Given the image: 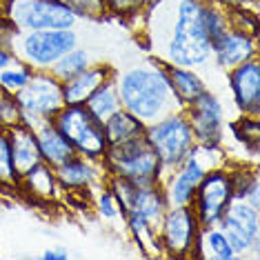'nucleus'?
Segmentation results:
<instances>
[{
    "label": "nucleus",
    "mask_w": 260,
    "mask_h": 260,
    "mask_svg": "<svg viewBox=\"0 0 260 260\" xmlns=\"http://www.w3.org/2000/svg\"><path fill=\"white\" fill-rule=\"evenodd\" d=\"M114 80L120 93L122 109L134 114L145 125L182 109L169 87L165 62L158 58L136 62L122 72H116Z\"/></svg>",
    "instance_id": "obj_1"
},
{
    "label": "nucleus",
    "mask_w": 260,
    "mask_h": 260,
    "mask_svg": "<svg viewBox=\"0 0 260 260\" xmlns=\"http://www.w3.org/2000/svg\"><path fill=\"white\" fill-rule=\"evenodd\" d=\"M203 3L200 0H176L167 18V29L158 31L162 38L160 54L156 58L165 64L196 69L211 58V40L203 27ZM153 49V51H156Z\"/></svg>",
    "instance_id": "obj_2"
},
{
    "label": "nucleus",
    "mask_w": 260,
    "mask_h": 260,
    "mask_svg": "<svg viewBox=\"0 0 260 260\" xmlns=\"http://www.w3.org/2000/svg\"><path fill=\"white\" fill-rule=\"evenodd\" d=\"M103 165L107 176H116L132 185H160L162 180V165L158 153L153 151L149 140L143 136L127 140L122 145L107 147L103 156Z\"/></svg>",
    "instance_id": "obj_3"
},
{
    "label": "nucleus",
    "mask_w": 260,
    "mask_h": 260,
    "mask_svg": "<svg viewBox=\"0 0 260 260\" xmlns=\"http://www.w3.org/2000/svg\"><path fill=\"white\" fill-rule=\"evenodd\" d=\"M222 165H227L222 147L196 145V149L189 153L178 167L162 176L160 187L165 191V198H167V205L169 207L191 205V198H193V193H196L203 176L209 169L222 167Z\"/></svg>",
    "instance_id": "obj_4"
},
{
    "label": "nucleus",
    "mask_w": 260,
    "mask_h": 260,
    "mask_svg": "<svg viewBox=\"0 0 260 260\" xmlns=\"http://www.w3.org/2000/svg\"><path fill=\"white\" fill-rule=\"evenodd\" d=\"M145 138L149 140L153 151L160 158L162 176L169 174L171 169H176L189 153L196 149V138H193V132L189 127V120L182 114V109L145 125Z\"/></svg>",
    "instance_id": "obj_5"
},
{
    "label": "nucleus",
    "mask_w": 260,
    "mask_h": 260,
    "mask_svg": "<svg viewBox=\"0 0 260 260\" xmlns=\"http://www.w3.org/2000/svg\"><path fill=\"white\" fill-rule=\"evenodd\" d=\"M167 198L160 185H145L134 187L132 196L125 205V222L138 247H151L158 236L165 211H167Z\"/></svg>",
    "instance_id": "obj_6"
},
{
    "label": "nucleus",
    "mask_w": 260,
    "mask_h": 260,
    "mask_svg": "<svg viewBox=\"0 0 260 260\" xmlns=\"http://www.w3.org/2000/svg\"><path fill=\"white\" fill-rule=\"evenodd\" d=\"M54 125L60 129V134L69 140L74 151L82 158L103 160L107 151V138H105L103 122L96 120L85 105H64L54 116Z\"/></svg>",
    "instance_id": "obj_7"
},
{
    "label": "nucleus",
    "mask_w": 260,
    "mask_h": 260,
    "mask_svg": "<svg viewBox=\"0 0 260 260\" xmlns=\"http://www.w3.org/2000/svg\"><path fill=\"white\" fill-rule=\"evenodd\" d=\"M16 100L20 105L22 122L36 129L47 120H54V116L64 107L62 82L47 69H34L29 82L16 93Z\"/></svg>",
    "instance_id": "obj_8"
},
{
    "label": "nucleus",
    "mask_w": 260,
    "mask_h": 260,
    "mask_svg": "<svg viewBox=\"0 0 260 260\" xmlns=\"http://www.w3.org/2000/svg\"><path fill=\"white\" fill-rule=\"evenodd\" d=\"M78 47L76 29H40L20 31L14 40V56L34 69H47L62 54Z\"/></svg>",
    "instance_id": "obj_9"
},
{
    "label": "nucleus",
    "mask_w": 260,
    "mask_h": 260,
    "mask_svg": "<svg viewBox=\"0 0 260 260\" xmlns=\"http://www.w3.org/2000/svg\"><path fill=\"white\" fill-rule=\"evenodd\" d=\"M3 14L20 31L74 29L78 18L60 0H0Z\"/></svg>",
    "instance_id": "obj_10"
},
{
    "label": "nucleus",
    "mask_w": 260,
    "mask_h": 260,
    "mask_svg": "<svg viewBox=\"0 0 260 260\" xmlns=\"http://www.w3.org/2000/svg\"><path fill=\"white\" fill-rule=\"evenodd\" d=\"M200 222L191 205L167 207L158 224V242L167 258H193L200 236Z\"/></svg>",
    "instance_id": "obj_11"
},
{
    "label": "nucleus",
    "mask_w": 260,
    "mask_h": 260,
    "mask_svg": "<svg viewBox=\"0 0 260 260\" xmlns=\"http://www.w3.org/2000/svg\"><path fill=\"white\" fill-rule=\"evenodd\" d=\"M234 200V180L227 165L209 169L191 198V209L196 211L200 227H218L224 209Z\"/></svg>",
    "instance_id": "obj_12"
},
{
    "label": "nucleus",
    "mask_w": 260,
    "mask_h": 260,
    "mask_svg": "<svg viewBox=\"0 0 260 260\" xmlns=\"http://www.w3.org/2000/svg\"><path fill=\"white\" fill-rule=\"evenodd\" d=\"M260 207L249 200L234 198L218 222L220 232L227 236L236 256H247L249 251L258 253L260 245Z\"/></svg>",
    "instance_id": "obj_13"
},
{
    "label": "nucleus",
    "mask_w": 260,
    "mask_h": 260,
    "mask_svg": "<svg viewBox=\"0 0 260 260\" xmlns=\"http://www.w3.org/2000/svg\"><path fill=\"white\" fill-rule=\"evenodd\" d=\"M189 120L196 145L200 147H222L224 140V107L214 91H203L196 100L182 107Z\"/></svg>",
    "instance_id": "obj_14"
},
{
    "label": "nucleus",
    "mask_w": 260,
    "mask_h": 260,
    "mask_svg": "<svg viewBox=\"0 0 260 260\" xmlns=\"http://www.w3.org/2000/svg\"><path fill=\"white\" fill-rule=\"evenodd\" d=\"M227 82L240 116L260 118V62L247 60L227 72Z\"/></svg>",
    "instance_id": "obj_15"
},
{
    "label": "nucleus",
    "mask_w": 260,
    "mask_h": 260,
    "mask_svg": "<svg viewBox=\"0 0 260 260\" xmlns=\"http://www.w3.org/2000/svg\"><path fill=\"white\" fill-rule=\"evenodd\" d=\"M56 180L62 191H96V189L107 180V171H105L103 160H91V158H82L76 153L67 162L58 165Z\"/></svg>",
    "instance_id": "obj_16"
},
{
    "label": "nucleus",
    "mask_w": 260,
    "mask_h": 260,
    "mask_svg": "<svg viewBox=\"0 0 260 260\" xmlns=\"http://www.w3.org/2000/svg\"><path fill=\"white\" fill-rule=\"evenodd\" d=\"M211 58H214L216 67H220L222 72H229L242 62L253 60L258 58L256 34L229 27L220 38L211 43Z\"/></svg>",
    "instance_id": "obj_17"
},
{
    "label": "nucleus",
    "mask_w": 260,
    "mask_h": 260,
    "mask_svg": "<svg viewBox=\"0 0 260 260\" xmlns=\"http://www.w3.org/2000/svg\"><path fill=\"white\" fill-rule=\"evenodd\" d=\"M116 76V69L111 64L105 62H96L89 64L82 74H78L76 78L62 82V96H64V105H85L87 98L98 89L103 82H107L109 78Z\"/></svg>",
    "instance_id": "obj_18"
},
{
    "label": "nucleus",
    "mask_w": 260,
    "mask_h": 260,
    "mask_svg": "<svg viewBox=\"0 0 260 260\" xmlns=\"http://www.w3.org/2000/svg\"><path fill=\"white\" fill-rule=\"evenodd\" d=\"M7 134H9V147H11V158H14V167L20 178V176L27 174L31 167L43 162L38 138H36V132L29 125H25V122L7 129Z\"/></svg>",
    "instance_id": "obj_19"
},
{
    "label": "nucleus",
    "mask_w": 260,
    "mask_h": 260,
    "mask_svg": "<svg viewBox=\"0 0 260 260\" xmlns=\"http://www.w3.org/2000/svg\"><path fill=\"white\" fill-rule=\"evenodd\" d=\"M18 191H25L29 198L38 200V203H51L60 191L54 167H49L47 162H38L36 167L20 176Z\"/></svg>",
    "instance_id": "obj_20"
},
{
    "label": "nucleus",
    "mask_w": 260,
    "mask_h": 260,
    "mask_svg": "<svg viewBox=\"0 0 260 260\" xmlns=\"http://www.w3.org/2000/svg\"><path fill=\"white\" fill-rule=\"evenodd\" d=\"M36 138H38V147H40V156H43V162H47L49 167H58V165L67 162L69 158L76 156L74 147L69 145V140L64 138L51 120L38 125L36 129Z\"/></svg>",
    "instance_id": "obj_21"
},
{
    "label": "nucleus",
    "mask_w": 260,
    "mask_h": 260,
    "mask_svg": "<svg viewBox=\"0 0 260 260\" xmlns=\"http://www.w3.org/2000/svg\"><path fill=\"white\" fill-rule=\"evenodd\" d=\"M167 69V78H169V87L174 91L176 100H178L180 107L189 105L191 100H196L200 93L207 91V82L200 78V74L196 69H187V67H174V64H165Z\"/></svg>",
    "instance_id": "obj_22"
},
{
    "label": "nucleus",
    "mask_w": 260,
    "mask_h": 260,
    "mask_svg": "<svg viewBox=\"0 0 260 260\" xmlns=\"http://www.w3.org/2000/svg\"><path fill=\"white\" fill-rule=\"evenodd\" d=\"M105 138L107 145H122L127 140H134L138 136L145 134V122L138 120L134 114H129L127 109H118L116 114H111L107 120L103 122Z\"/></svg>",
    "instance_id": "obj_23"
},
{
    "label": "nucleus",
    "mask_w": 260,
    "mask_h": 260,
    "mask_svg": "<svg viewBox=\"0 0 260 260\" xmlns=\"http://www.w3.org/2000/svg\"><path fill=\"white\" fill-rule=\"evenodd\" d=\"M193 258H209V260H236L234 247L229 245L227 236L220 232V227H207L200 229L198 245Z\"/></svg>",
    "instance_id": "obj_24"
},
{
    "label": "nucleus",
    "mask_w": 260,
    "mask_h": 260,
    "mask_svg": "<svg viewBox=\"0 0 260 260\" xmlns=\"http://www.w3.org/2000/svg\"><path fill=\"white\" fill-rule=\"evenodd\" d=\"M87 111L96 118V120L105 122L111 114H116L118 109H122V103H120V93H118V87H116V80L109 78L107 82L98 87L96 91L87 98L85 103Z\"/></svg>",
    "instance_id": "obj_25"
},
{
    "label": "nucleus",
    "mask_w": 260,
    "mask_h": 260,
    "mask_svg": "<svg viewBox=\"0 0 260 260\" xmlns=\"http://www.w3.org/2000/svg\"><path fill=\"white\" fill-rule=\"evenodd\" d=\"M89 64H93L89 51L78 45V47H74V49H69L67 54H62L60 58H58V60L49 67V74L54 76V78H58L60 82H67V80L76 78L78 74H82Z\"/></svg>",
    "instance_id": "obj_26"
},
{
    "label": "nucleus",
    "mask_w": 260,
    "mask_h": 260,
    "mask_svg": "<svg viewBox=\"0 0 260 260\" xmlns=\"http://www.w3.org/2000/svg\"><path fill=\"white\" fill-rule=\"evenodd\" d=\"M232 180H234V198H242V200H249L251 205L260 207V187H258V174L256 169H249V167H236L232 169Z\"/></svg>",
    "instance_id": "obj_27"
},
{
    "label": "nucleus",
    "mask_w": 260,
    "mask_h": 260,
    "mask_svg": "<svg viewBox=\"0 0 260 260\" xmlns=\"http://www.w3.org/2000/svg\"><path fill=\"white\" fill-rule=\"evenodd\" d=\"M31 74H34V67H29V64H25L22 60L11 62L7 69L0 72V89L16 96V93H18L22 87L29 82Z\"/></svg>",
    "instance_id": "obj_28"
},
{
    "label": "nucleus",
    "mask_w": 260,
    "mask_h": 260,
    "mask_svg": "<svg viewBox=\"0 0 260 260\" xmlns=\"http://www.w3.org/2000/svg\"><path fill=\"white\" fill-rule=\"evenodd\" d=\"M18 174L14 167L7 129H0V189H18Z\"/></svg>",
    "instance_id": "obj_29"
},
{
    "label": "nucleus",
    "mask_w": 260,
    "mask_h": 260,
    "mask_svg": "<svg viewBox=\"0 0 260 260\" xmlns=\"http://www.w3.org/2000/svg\"><path fill=\"white\" fill-rule=\"evenodd\" d=\"M234 136L245 145V149H251V153H258V143H260V118L253 116H240V120H236L234 125Z\"/></svg>",
    "instance_id": "obj_30"
},
{
    "label": "nucleus",
    "mask_w": 260,
    "mask_h": 260,
    "mask_svg": "<svg viewBox=\"0 0 260 260\" xmlns=\"http://www.w3.org/2000/svg\"><path fill=\"white\" fill-rule=\"evenodd\" d=\"M64 7H69L78 20H103L107 11V0H60Z\"/></svg>",
    "instance_id": "obj_31"
},
{
    "label": "nucleus",
    "mask_w": 260,
    "mask_h": 260,
    "mask_svg": "<svg viewBox=\"0 0 260 260\" xmlns=\"http://www.w3.org/2000/svg\"><path fill=\"white\" fill-rule=\"evenodd\" d=\"M96 211L100 218L105 220H125V214H122V207L118 203V198L114 196V191L107 187V182H103L96 189Z\"/></svg>",
    "instance_id": "obj_32"
},
{
    "label": "nucleus",
    "mask_w": 260,
    "mask_h": 260,
    "mask_svg": "<svg viewBox=\"0 0 260 260\" xmlns=\"http://www.w3.org/2000/svg\"><path fill=\"white\" fill-rule=\"evenodd\" d=\"M22 122L20 105L14 93H7L0 89V129H11Z\"/></svg>",
    "instance_id": "obj_33"
},
{
    "label": "nucleus",
    "mask_w": 260,
    "mask_h": 260,
    "mask_svg": "<svg viewBox=\"0 0 260 260\" xmlns=\"http://www.w3.org/2000/svg\"><path fill=\"white\" fill-rule=\"evenodd\" d=\"M149 0H107V11L122 18H132V16L145 14Z\"/></svg>",
    "instance_id": "obj_34"
},
{
    "label": "nucleus",
    "mask_w": 260,
    "mask_h": 260,
    "mask_svg": "<svg viewBox=\"0 0 260 260\" xmlns=\"http://www.w3.org/2000/svg\"><path fill=\"white\" fill-rule=\"evenodd\" d=\"M18 34H20V29L16 27L5 14H0V47L14 51V40Z\"/></svg>",
    "instance_id": "obj_35"
},
{
    "label": "nucleus",
    "mask_w": 260,
    "mask_h": 260,
    "mask_svg": "<svg viewBox=\"0 0 260 260\" xmlns=\"http://www.w3.org/2000/svg\"><path fill=\"white\" fill-rule=\"evenodd\" d=\"M18 60V58L14 56V51H9V49H3V47H0V72H3V69H7L11 62H16Z\"/></svg>",
    "instance_id": "obj_36"
},
{
    "label": "nucleus",
    "mask_w": 260,
    "mask_h": 260,
    "mask_svg": "<svg viewBox=\"0 0 260 260\" xmlns=\"http://www.w3.org/2000/svg\"><path fill=\"white\" fill-rule=\"evenodd\" d=\"M43 258L45 260H67L69 253H67V249H47L43 253Z\"/></svg>",
    "instance_id": "obj_37"
},
{
    "label": "nucleus",
    "mask_w": 260,
    "mask_h": 260,
    "mask_svg": "<svg viewBox=\"0 0 260 260\" xmlns=\"http://www.w3.org/2000/svg\"><path fill=\"white\" fill-rule=\"evenodd\" d=\"M200 3H220V0H200Z\"/></svg>",
    "instance_id": "obj_38"
},
{
    "label": "nucleus",
    "mask_w": 260,
    "mask_h": 260,
    "mask_svg": "<svg viewBox=\"0 0 260 260\" xmlns=\"http://www.w3.org/2000/svg\"><path fill=\"white\" fill-rule=\"evenodd\" d=\"M0 14H3V5H0Z\"/></svg>",
    "instance_id": "obj_39"
}]
</instances>
